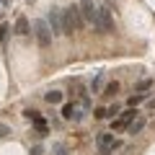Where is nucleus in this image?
Instances as JSON below:
<instances>
[{"label":"nucleus","instance_id":"f257e3e1","mask_svg":"<svg viewBox=\"0 0 155 155\" xmlns=\"http://www.w3.org/2000/svg\"><path fill=\"white\" fill-rule=\"evenodd\" d=\"M62 23H65V34L78 31V28L85 23L83 16H80V11H78V5H70L67 11H62Z\"/></svg>","mask_w":155,"mask_h":155},{"label":"nucleus","instance_id":"f03ea898","mask_svg":"<svg viewBox=\"0 0 155 155\" xmlns=\"http://www.w3.org/2000/svg\"><path fill=\"white\" fill-rule=\"evenodd\" d=\"M34 36H36V41H39V44H41V47H49L52 44V28H49V23H47V21H34Z\"/></svg>","mask_w":155,"mask_h":155},{"label":"nucleus","instance_id":"7ed1b4c3","mask_svg":"<svg viewBox=\"0 0 155 155\" xmlns=\"http://www.w3.org/2000/svg\"><path fill=\"white\" fill-rule=\"evenodd\" d=\"M93 26L98 28L101 34H106V31H111V28H114V18H111V11H109V8H98V11H96Z\"/></svg>","mask_w":155,"mask_h":155},{"label":"nucleus","instance_id":"20e7f679","mask_svg":"<svg viewBox=\"0 0 155 155\" xmlns=\"http://www.w3.org/2000/svg\"><path fill=\"white\" fill-rule=\"evenodd\" d=\"M78 11H80L83 21L93 23V21H96V11H98V8L93 5V0H80V5H78Z\"/></svg>","mask_w":155,"mask_h":155},{"label":"nucleus","instance_id":"39448f33","mask_svg":"<svg viewBox=\"0 0 155 155\" xmlns=\"http://www.w3.org/2000/svg\"><path fill=\"white\" fill-rule=\"evenodd\" d=\"M49 28H52V36H54V34H65V23H62V11H49Z\"/></svg>","mask_w":155,"mask_h":155},{"label":"nucleus","instance_id":"423d86ee","mask_svg":"<svg viewBox=\"0 0 155 155\" xmlns=\"http://www.w3.org/2000/svg\"><path fill=\"white\" fill-rule=\"evenodd\" d=\"M96 145H98V150H101V153H111V150L116 147V142H114V134H111V132L98 134V137H96Z\"/></svg>","mask_w":155,"mask_h":155},{"label":"nucleus","instance_id":"0eeeda50","mask_svg":"<svg viewBox=\"0 0 155 155\" xmlns=\"http://www.w3.org/2000/svg\"><path fill=\"white\" fill-rule=\"evenodd\" d=\"M134 114H137V111H134V106H132V109H127V111H124V114L114 122V129H124V127H127V124L134 119Z\"/></svg>","mask_w":155,"mask_h":155},{"label":"nucleus","instance_id":"6e6552de","mask_svg":"<svg viewBox=\"0 0 155 155\" xmlns=\"http://www.w3.org/2000/svg\"><path fill=\"white\" fill-rule=\"evenodd\" d=\"M62 116H65V119H72V122H80V119H83V111L78 109V106L67 104L65 109H62Z\"/></svg>","mask_w":155,"mask_h":155},{"label":"nucleus","instance_id":"1a4fd4ad","mask_svg":"<svg viewBox=\"0 0 155 155\" xmlns=\"http://www.w3.org/2000/svg\"><path fill=\"white\" fill-rule=\"evenodd\" d=\"M16 34H21V36H26V34H31V28H28V21H26V18H18V21H16Z\"/></svg>","mask_w":155,"mask_h":155},{"label":"nucleus","instance_id":"9d476101","mask_svg":"<svg viewBox=\"0 0 155 155\" xmlns=\"http://www.w3.org/2000/svg\"><path fill=\"white\" fill-rule=\"evenodd\" d=\"M127 127H129V134H137V132H142V127H145V119H137V122L132 119V122H129Z\"/></svg>","mask_w":155,"mask_h":155},{"label":"nucleus","instance_id":"9b49d317","mask_svg":"<svg viewBox=\"0 0 155 155\" xmlns=\"http://www.w3.org/2000/svg\"><path fill=\"white\" fill-rule=\"evenodd\" d=\"M44 98H47V104H52V106H54V104H60V101H62V93H60V91H49V93H47Z\"/></svg>","mask_w":155,"mask_h":155},{"label":"nucleus","instance_id":"f8f14e48","mask_svg":"<svg viewBox=\"0 0 155 155\" xmlns=\"http://www.w3.org/2000/svg\"><path fill=\"white\" fill-rule=\"evenodd\" d=\"M116 91H119V83H116V80H114V83H109V85H106V88H104V93H106V96H114Z\"/></svg>","mask_w":155,"mask_h":155},{"label":"nucleus","instance_id":"ddd939ff","mask_svg":"<svg viewBox=\"0 0 155 155\" xmlns=\"http://www.w3.org/2000/svg\"><path fill=\"white\" fill-rule=\"evenodd\" d=\"M101 88H104V72H101V75H98V78L93 80V91H96V93H98Z\"/></svg>","mask_w":155,"mask_h":155},{"label":"nucleus","instance_id":"4468645a","mask_svg":"<svg viewBox=\"0 0 155 155\" xmlns=\"http://www.w3.org/2000/svg\"><path fill=\"white\" fill-rule=\"evenodd\" d=\"M150 85H153V80H150V78H145V80H140V83H137V91H147Z\"/></svg>","mask_w":155,"mask_h":155},{"label":"nucleus","instance_id":"2eb2a0df","mask_svg":"<svg viewBox=\"0 0 155 155\" xmlns=\"http://www.w3.org/2000/svg\"><path fill=\"white\" fill-rule=\"evenodd\" d=\"M145 98H147V96H142V93H140V96H132V98H129V106H137V104H142Z\"/></svg>","mask_w":155,"mask_h":155},{"label":"nucleus","instance_id":"dca6fc26","mask_svg":"<svg viewBox=\"0 0 155 155\" xmlns=\"http://www.w3.org/2000/svg\"><path fill=\"white\" fill-rule=\"evenodd\" d=\"M96 116H98V119H106V116H109V109H96Z\"/></svg>","mask_w":155,"mask_h":155},{"label":"nucleus","instance_id":"f3484780","mask_svg":"<svg viewBox=\"0 0 155 155\" xmlns=\"http://www.w3.org/2000/svg\"><path fill=\"white\" fill-rule=\"evenodd\" d=\"M0 137H11V129H8L5 124H0Z\"/></svg>","mask_w":155,"mask_h":155},{"label":"nucleus","instance_id":"a211bd4d","mask_svg":"<svg viewBox=\"0 0 155 155\" xmlns=\"http://www.w3.org/2000/svg\"><path fill=\"white\" fill-rule=\"evenodd\" d=\"M31 155H41V147H34V150H31Z\"/></svg>","mask_w":155,"mask_h":155},{"label":"nucleus","instance_id":"6ab92c4d","mask_svg":"<svg viewBox=\"0 0 155 155\" xmlns=\"http://www.w3.org/2000/svg\"><path fill=\"white\" fill-rule=\"evenodd\" d=\"M147 104H150V109H155V98H150V101H147Z\"/></svg>","mask_w":155,"mask_h":155}]
</instances>
